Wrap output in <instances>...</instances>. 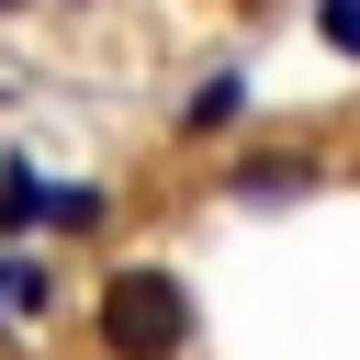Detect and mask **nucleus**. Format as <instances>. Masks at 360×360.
<instances>
[{
    "label": "nucleus",
    "mask_w": 360,
    "mask_h": 360,
    "mask_svg": "<svg viewBox=\"0 0 360 360\" xmlns=\"http://www.w3.org/2000/svg\"><path fill=\"white\" fill-rule=\"evenodd\" d=\"M101 349H112V360H180V349H191V292H180V270H158V259L112 270V281H101Z\"/></svg>",
    "instance_id": "nucleus-1"
},
{
    "label": "nucleus",
    "mask_w": 360,
    "mask_h": 360,
    "mask_svg": "<svg viewBox=\"0 0 360 360\" xmlns=\"http://www.w3.org/2000/svg\"><path fill=\"white\" fill-rule=\"evenodd\" d=\"M56 315V270L45 259H0V326H45Z\"/></svg>",
    "instance_id": "nucleus-2"
},
{
    "label": "nucleus",
    "mask_w": 360,
    "mask_h": 360,
    "mask_svg": "<svg viewBox=\"0 0 360 360\" xmlns=\"http://www.w3.org/2000/svg\"><path fill=\"white\" fill-rule=\"evenodd\" d=\"M304 180H315V169H304L292 146H270V158H236V191H248V202H292Z\"/></svg>",
    "instance_id": "nucleus-3"
},
{
    "label": "nucleus",
    "mask_w": 360,
    "mask_h": 360,
    "mask_svg": "<svg viewBox=\"0 0 360 360\" xmlns=\"http://www.w3.org/2000/svg\"><path fill=\"white\" fill-rule=\"evenodd\" d=\"M236 101H248V79H236V68H225V79H202V90L180 101V135H225V124H236Z\"/></svg>",
    "instance_id": "nucleus-4"
},
{
    "label": "nucleus",
    "mask_w": 360,
    "mask_h": 360,
    "mask_svg": "<svg viewBox=\"0 0 360 360\" xmlns=\"http://www.w3.org/2000/svg\"><path fill=\"white\" fill-rule=\"evenodd\" d=\"M0 225H11V236H34V225H45V180H34L22 158L0 169Z\"/></svg>",
    "instance_id": "nucleus-5"
},
{
    "label": "nucleus",
    "mask_w": 360,
    "mask_h": 360,
    "mask_svg": "<svg viewBox=\"0 0 360 360\" xmlns=\"http://www.w3.org/2000/svg\"><path fill=\"white\" fill-rule=\"evenodd\" d=\"M315 22H326V45H338V56H360V0H315Z\"/></svg>",
    "instance_id": "nucleus-6"
},
{
    "label": "nucleus",
    "mask_w": 360,
    "mask_h": 360,
    "mask_svg": "<svg viewBox=\"0 0 360 360\" xmlns=\"http://www.w3.org/2000/svg\"><path fill=\"white\" fill-rule=\"evenodd\" d=\"M45 225H68V236H79V225H101V191H56V202H45Z\"/></svg>",
    "instance_id": "nucleus-7"
}]
</instances>
